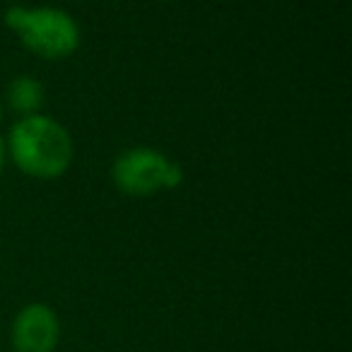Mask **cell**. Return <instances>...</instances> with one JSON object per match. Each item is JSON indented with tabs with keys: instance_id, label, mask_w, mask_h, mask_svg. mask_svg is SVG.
Masks as SVG:
<instances>
[{
	"instance_id": "obj_3",
	"label": "cell",
	"mask_w": 352,
	"mask_h": 352,
	"mask_svg": "<svg viewBox=\"0 0 352 352\" xmlns=\"http://www.w3.org/2000/svg\"><path fill=\"white\" fill-rule=\"evenodd\" d=\"M111 179L123 196L147 198L179 186L184 182V169L155 147H131L116 157Z\"/></svg>"
},
{
	"instance_id": "obj_7",
	"label": "cell",
	"mask_w": 352,
	"mask_h": 352,
	"mask_svg": "<svg viewBox=\"0 0 352 352\" xmlns=\"http://www.w3.org/2000/svg\"><path fill=\"white\" fill-rule=\"evenodd\" d=\"M0 121H3V102H0Z\"/></svg>"
},
{
	"instance_id": "obj_6",
	"label": "cell",
	"mask_w": 352,
	"mask_h": 352,
	"mask_svg": "<svg viewBox=\"0 0 352 352\" xmlns=\"http://www.w3.org/2000/svg\"><path fill=\"white\" fill-rule=\"evenodd\" d=\"M6 160H8V147H6V140L0 138V174L6 169Z\"/></svg>"
},
{
	"instance_id": "obj_2",
	"label": "cell",
	"mask_w": 352,
	"mask_h": 352,
	"mask_svg": "<svg viewBox=\"0 0 352 352\" xmlns=\"http://www.w3.org/2000/svg\"><path fill=\"white\" fill-rule=\"evenodd\" d=\"M3 22L15 32L27 51L44 60L70 58L80 46L78 22L60 8L12 6L6 10Z\"/></svg>"
},
{
	"instance_id": "obj_1",
	"label": "cell",
	"mask_w": 352,
	"mask_h": 352,
	"mask_svg": "<svg viewBox=\"0 0 352 352\" xmlns=\"http://www.w3.org/2000/svg\"><path fill=\"white\" fill-rule=\"evenodd\" d=\"M6 147L22 174L41 182L63 176L75 152L68 128L44 113L20 118L8 133Z\"/></svg>"
},
{
	"instance_id": "obj_4",
	"label": "cell",
	"mask_w": 352,
	"mask_h": 352,
	"mask_svg": "<svg viewBox=\"0 0 352 352\" xmlns=\"http://www.w3.org/2000/svg\"><path fill=\"white\" fill-rule=\"evenodd\" d=\"M58 340V316L46 304H27L12 321V347H15V352H54Z\"/></svg>"
},
{
	"instance_id": "obj_5",
	"label": "cell",
	"mask_w": 352,
	"mask_h": 352,
	"mask_svg": "<svg viewBox=\"0 0 352 352\" xmlns=\"http://www.w3.org/2000/svg\"><path fill=\"white\" fill-rule=\"evenodd\" d=\"M44 99H46L44 85L36 78H32V75H17L8 85V107L20 118L39 113L41 107H44Z\"/></svg>"
}]
</instances>
